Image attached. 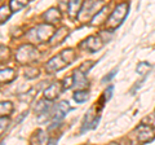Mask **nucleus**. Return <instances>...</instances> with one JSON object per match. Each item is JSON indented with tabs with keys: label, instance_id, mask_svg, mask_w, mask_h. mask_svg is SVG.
<instances>
[{
	"label": "nucleus",
	"instance_id": "f257e3e1",
	"mask_svg": "<svg viewBox=\"0 0 155 145\" xmlns=\"http://www.w3.org/2000/svg\"><path fill=\"white\" fill-rule=\"evenodd\" d=\"M128 12H129V3L124 2V3L118 4V5L115 7L114 11L111 12L109 18L106 20V22H105L107 30H110V31L116 30V29H118L124 22Z\"/></svg>",
	"mask_w": 155,
	"mask_h": 145
},
{
	"label": "nucleus",
	"instance_id": "f03ea898",
	"mask_svg": "<svg viewBox=\"0 0 155 145\" xmlns=\"http://www.w3.org/2000/svg\"><path fill=\"white\" fill-rule=\"evenodd\" d=\"M54 27L51 23H40L36 27L31 29L26 35L31 42H38V43H44V42H49V39L54 34Z\"/></svg>",
	"mask_w": 155,
	"mask_h": 145
},
{
	"label": "nucleus",
	"instance_id": "7ed1b4c3",
	"mask_svg": "<svg viewBox=\"0 0 155 145\" xmlns=\"http://www.w3.org/2000/svg\"><path fill=\"white\" fill-rule=\"evenodd\" d=\"M40 57V52L34 44H23L16 52V61L18 64H31Z\"/></svg>",
	"mask_w": 155,
	"mask_h": 145
},
{
	"label": "nucleus",
	"instance_id": "20e7f679",
	"mask_svg": "<svg viewBox=\"0 0 155 145\" xmlns=\"http://www.w3.org/2000/svg\"><path fill=\"white\" fill-rule=\"evenodd\" d=\"M105 0H88L85 5L81 7L79 14H78V20L80 22H88L93 18V16L102 9Z\"/></svg>",
	"mask_w": 155,
	"mask_h": 145
},
{
	"label": "nucleus",
	"instance_id": "39448f33",
	"mask_svg": "<svg viewBox=\"0 0 155 145\" xmlns=\"http://www.w3.org/2000/svg\"><path fill=\"white\" fill-rule=\"evenodd\" d=\"M104 44H105V42L98 34V35H91V36L87 38V39H84L79 44V48L80 49H83V51L94 53L97 51H100L101 48L104 47Z\"/></svg>",
	"mask_w": 155,
	"mask_h": 145
},
{
	"label": "nucleus",
	"instance_id": "423d86ee",
	"mask_svg": "<svg viewBox=\"0 0 155 145\" xmlns=\"http://www.w3.org/2000/svg\"><path fill=\"white\" fill-rule=\"evenodd\" d=\"M136 136H137V141L138 143H142V144H146L149 141H151L155 137V133H154V130L153 127H150L149 124H140L136 127Z\"/></svg>",
	"mask_w": 155,
	"mask_h": 145
},
{
	"label": "nucleus",
	"instance_id": "0eeeda50",
	"mask_svg": "<svg viewBox=\"0 0 155 145\" xmlns=\"http://www.w3.org/2000/svg\"><path fill=\"white\" fill-rule=\"evenodd\" d=\"M69 110H70L69 101H61L56 106H52V109L49 112V119L53 120V122H58L62 118H65V115Z\"/></svg>",
	"mask_w": 155,
	"mask_h": 145
},
{
	"label": "nucleus",
	"instance_id": "6e6552de",
	"mask_svg": "<svg viewBox=\"0 0 155 145\" xmlns=\"http://www.w3.org/2000/svg\"><path fill=\"white\" fill-rule=\"evenodd\" d=\"M66 66H69V64L64 60V57H62V55L60 53V55L52 57V59L47 62L45 64V70L48 72H57V71H60L62 69H65Z\"/></svg>",
	"mask_w": 155,
	"mask_h": 145
},
{
	"label": "nucleus",
	"instance_id": "1a4fd4ad",
	"mask_svg": "<svg viewBox=\"0 0 155 145\" xmlns=\"http://www.w3.org/2000/svg\"><path fill=\"white\" fill-rule=\"evenodd\" d=\"M62 91H64V84H62V82H53L52 84H49L44 89V97H45V100L54 101L58 96L62 93Z\"/></svg>",
	"mask_w": 155,
	"mask_h": 145
},
{
	"label": "nucleus",
	"instance_id": "9d476101",
	"mask_svg": "<svg viewBox=\"0 0 155 145\" xmlns=\"http://www.w3.org/2000/svg\"><path fill=\"white\" fill-rule=\"evenodd\" d=\"M70 35V30L67 27H60L57 31H54L53 36L49 39V46L51 47H57L62 44L65 42V39Z\"/></svg>",
	"mask_w": 155,
	"mask_h": 145
},
{
	"label": "nucleus",
	"instance_id": "9b49d317",
	"mask_svg": "<svg viewBox=\"0 0 155 145\" xmlns=\"http://www.w3.org/2000/svg\"><path fill=\"white\" fill-rule=\"evenodd\" d=\"M87 74H84L80 69H76L72 72V76H74V86L78 89H87L89 87V82L87 79Z\"/></svg>",
	"mask_w": 155,
	"mask_h": 145
},
{
	"label": "nucleus",
	"instance_id": "f8f14e48",
	"mask_svg": "<svg viewBox=\"0 0 155 145\" xmlns=\"http://www.w3.org/2000/svg\"><path fill=\"white\" fill-rule=\"evenodd\" d=\"M93 108H92L88 113L85 114L84 120H83V127H81V132H85L87 130L94 128L100 122V115H93Z\"/></svg>",
	"mask_w": 155,
	"mask_h": 145
},
{
	"label": "nucleus",
	"instance_id": "ddd939ff",
	"mask_svg": "<svg viewBox=\"0 0 155 145\" xmlns=\"http://www.w3.org/2000/svg\"><path fill=\"white\" fill-rule=\"evenodd\" d=\"M43 20H44L45 22L51 23V25H54V23L60 22L61 18H62V14L60 12V9L58 8H49L47 12L43 13Z\"/></svg>",
	"mask_w": 155,
	"mask_h": 145
},
{
	"label": "nucleus",
	"instance_id": "4468645a",
	"mask_svg": "<svg viewBox=\"0 0 155 145\" xmlns=\"http://www.w3.org/2000/svg\"><path fill=\"white\" fill-rule=\"evenodd\" d=\"M85 3V0H69V5H67V13H69L70 18H78L81 7Z\"/></svg>",
	"mask_w": 155,
	"mask_h": 145
},
{
	"label": "nucleus",
	"instance_id": "2eb2a0df",
	"mask_svg": "<svg viewBox=\"0 0 155 145\" xmlns=\"http://www.w3.org/2000/svg\"><path fill=\"white\" fill-rule=\"evenodd\" d=\"M107 7H102V9H101L100 12H97L94 16H93V18L89 21V25H92V26H98V25H101L102 22H106V20H107Z\"/></svg>",
	"mask_w": 155,
	"mask_h": 145
},
{
	"label": "nucleus",
	"instance_id": "dca6fc26",
	"mask_svg": "<svg viewBox=\"0 0 155 145\" xmlns=\"http://www.w3.org/2000/svg\"><path fill=\"white\" fill-rule=\"evenodd\" d=\"M17 78V72L14 71L11 67H5V69H2L0 71V79H2V83H11L14 79Z\"/></svg>",
	"mask_w": 155,
	"mask_h": 145
},
{
	"label": "nucleus",
	"instance_id": "f3484780",
	"mask_svg": "<svg viewBox=\"0 0 155 145\" xmlns=\"http://www.w3.org/2000/svg\"><path fill=\"white\" fill-rule=\"evenodd\" d=\"M28 2H30V0H11V2H9V7H11L13 13H16V12L22 11L25 7H27Z\"/></svg>",
	"mask_w": 155,
	"mask_h": 145
},
{
	"label": "nucleus",
	"instance_id": "a211bd4d",
	"mask_svg": "<svg viewBox=\"0 0 155 145\" xmlns=\"http://www.w3.org/2000/svg\"><path fill=\"white\" fill-rule=\"evenodd\" d=\"M74 100L78 104H84L87 100L89 99V91L88 89H78L76 92H74Z\"/></svg>",
	"mask_w": 155,
	"mask_h": 145
},
{
	"label": "nucleus",
	"instance_id": "6ab92c4d",
	"mask_svg": "<svg viewBox=\"0 0 155 145\" xmlns=\"http://www.w3.org/2000/svg\"><path fill=\"white\" fill-rule=\"evenodd\" d=\"M62 57H64V60L67 62V64H72L75 60H76V52L72 49V48H66V49H64L61 52Z\"/></svg>",
	"mask_w": 155,
	"mask_h": 145
},
{
	"label": "nucleus",
	"instance_id": "aec40b11",
	"mask_svg": "<svg viewBox=\"0 0 155 145\" xmlns=\"http://www.w3.org/2000/svg\"><path fill=\"white\" fill-rule=\"evenodd\" d=\"M14 105L11 101H2L0 103V114L2 115H11L13 113Z\"/></svg>",
	"mask_w": 155,
	"mask_h": 145
},
{
	"label": "nucleus",
	"instance_id": "412c9836",
	"mask_svg": "<svg viewBox=\"0 0 155 145\" xmlns=\"http://www.w3.org/2000/svg\"><path fill=\"white\" fill-rule=\"evenodd\" d=\"M12 9H11V7H7V5H2V9H0V18H2V23H4V22H7L9 18H11V16H12Z\"/></svg>",
	"mask_w": 155,
	"mask_h": 145
},
{
	"label": "nucleus",
	"instance_id": "4be33fe9",
	"mask_svg": "<svg viewBox=\"0 0 155 145\" xmlns=\"http://www.w3.org/2000/svg\"><path fill=\"white\" fill-rule=\"evenodd\" d=\"M150 70H151V65H150L149 62H146V61H142V62H140V64L137 65V72L140 75H142V76H146V74Z\"/></svg>",
	"mask_w": 155,
	"mask_h": 145
},
{
	"label": "nucleus",
	"instance_id": "5701e85b",
	"mask_svg": "<svg viewBox=\"0 0 155 145\" xmlns=\"http://www.w3.org/2000/svg\"><path fill=\"white\" fill-rule=\"evenodd\" d=\"M39 74H40V71H39V69H36V67H27L25 70L26 79H35L36 76H39Z\"/></svg>",
	"mask_w": 155,
	"mask_h": 145
},
{
	"label": "nucleus",
	"instance_id": "b1692460",
	"mask_svg": "<svg viewBox=\"0 0 155 145\" xmlns=\"http://www.w3.org/2000/svg\"><path fill=\"white\" fill-rule=\"evenodd\" d=\"M113 92H114V86H110L109 88H106L105 89V92H104V95H102V97H101V100H100V104H101V106H102L106 101H109L110 99H111V96H113Z\"/></svg>",
	"mask_w": 155,
	"mask_h": 145
},
{
	"label": "nucleus",
	"instance_id": "393cba45",
	"mask_svg": "<svg viewBox=\"0 0 155 145\" xmlns=\"http://www.w3.org/2000/svg\"><path fill=\"white\" fill-rule=\"evenodd\" d=\"M36 141L39 144H48L49 143V139H48V135L45 131H41V130H39V131L36 132Z\"/></svg>",
	"mask_w": 155,
	"mask_h": 145
},
{
	"label": "nucleus",
	"instance_id": "a878e982",
	"mask_svg": "<svg viewBox=\"0 0 155 145\" xmlns=\"http://www.w3.org/2000/svg\"><path fill=\"white\" fill-rule=\"evenodd\" d=\"M96 65V61H85V62H83L80 66H79V69L84 72V74H87V72H89V70L92 69Z\"/></svg>",
	"mask_w": 155,
	"mask_h": 145
},
{
	"label": "nucleus",
	"instance_id": "bb28decb",
	"mask_svg": "<svg viewBox=\"0 0 155 145\" xmlns=\"http://www.w3.org/2000/svg\"><path fill=\"white\" fill-rule=\"evenodd\" d=\"M62 84H64V89H69L71 87H74V76H67V78L64 79L62 82Z\"/></svg>",
	"mask_w": 155,
	"mask_h": 145
},
{
	"label": "nucleus",
	"instance_id": "cd10ccee",
	"mask_svg": "<svg viewBox=\"0 0 155 145\" xmlns=\"http://www.w3.org/2000/svg\"><path fill=\"white\" fill-rule=\"evenodd\" d=\"M9 124V115H2V124H0V131L4 132V128H7Z\"/></svg>",
	"mask_w": 155,
	"mask_h": 145
},
{
	"label": "nucleus",
	"instance_id": "c85d7f7f",
	"mask_svg": "<svg viewBox=\"0 0 155 145\" xmlns=\"http://www.w3.org/2000/svg\"><path fill=\"white\" fill-rule=\"evenodd\" d=\"M116 71H118V70H113V71H111L110 72V74H106L105 76H104V78H102V80H101V83H107V82H110L111 79H113L114 78V76L116 75Z\"/></svg>",
	"mask_w": 155,
	"mask_h": 145
},
{
	"label": "nucleus",
	"instance_id": "c756f323",
	"mask_svg": "<svg viewBox=\"0 0 155 145\" xmlns=\"http://www.w3.org/2000/svg\"><path fill=\"white\" fill-rule=\"evenodd\" d=\"M8 59H9V49L7 47H4V46H2V61L4 62V61H8Z\"/></svg>",
	"mask_w": 155,
	"mask_h": 145
}]
</instances>
